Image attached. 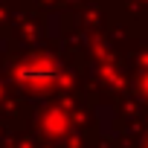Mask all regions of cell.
<instances>
[{
	"label": "cell",
	"instance_id": "obj_1",
	"mask_svg": "<svg viewBox=\"0 0 148 148\" xmlns=\"http://www.w3.org/2000/svg\"><path fill=\"white\" fill-rule=\"evenodd\" d=\"M55 73L58 70L49 61H29V64H23L18 70V76H21V82H26L32 87H47V84L55 82Z\"/></svg>",
	"mask_w": 148,
	"mask_h": 148
}]
</instances>
